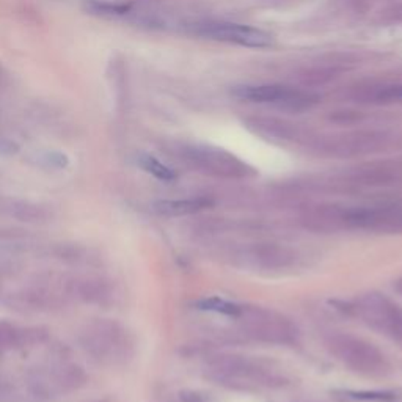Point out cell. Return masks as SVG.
Instances as JSON below:
<instances>
[{
	"label": "cell",
	"mask_w": 402,
	"mask_h": 402,
	"mask_svg": "<svg viewBox=\"0 0 402 402\" xmlns=\"http://www.w3.org/2000/svg\"><path fill=\"white\" fill-rule=\"evenodd\" d=\"M208 377L219 385L237 390H256L280 387L283 378L271 368L247 357L223 355L209 361Z\"/></svg>",
	"instance_id": "6da1fadb"
},
{
	"label": "cell",
	"mask_w": 402,
	"mask_h": 402,
	"mask_svg": "<svg viewBox=\"0 0 402 402\" xmlns=\"http://www.w3.org/2000/svg\"><path fill=\"white\" fill-rule=\"evenodd\" d=\"M327 346L330 352L347 366L349 369L358 374L369 377L385 376L390 365L378 349L371 342L352 335H334L329 340Z\"/></svg>",
	"instance_id": "7a4b0ae2"
},
{
	"label": "cell",
	"mask_w": 402,
	"mask_h": 402,
	"mask_svg": "<svg viewBox=\"0 0 402 402\" xmlns=\"http://www.w3.org/2000/svg\"><path fill=\"white\" fill-rule=\"evenodd\" d=\"M235 318L241 322L247 335L272 345H293L299 335L295 325L275 310L239 305Z\"/></svg>",
	"instance_id": "3957f363"
},
{
	"label": "cell",
	"mask_w": 402,
	"mask_h": 402,
	"mask_svg": "<svg viewBox=\"0 0 402 402\" xmlns=\"http://www.w3.org/2000/svg\"><path fill=\"white\" fill-rule=\"evenodd\" d=\"M352 310L369 327L402 342V308L387 297L376 293L361 295L354 302Z\"/></svg>",
	"instance_id": "277c9868"
},
{
	"label": "cell",
	"mask_w": 402,
	"mask_h": 402,
	"mask_svg": "<svg viewBox=\"0 0 402 402\" xmlns=\"http://www.w3.org/2000/svg\"><path fill=\"white\" fill-rule=\"evenodd\" d=\"M342 228L402 235V203L342 209Z\"/></svg>",
	"instance_id": "5b68a950"
},
{
	"label": "cell",
	"mask_w": 402,
	"mask_h": 402,
	"mask_svg": "<svg viewBox=\"0 0 402 402\" xmlns=\"http://www.w3.org/2000/svg\"><path fill=\"white\" fill-rule=\"evenodd\" d=\"M197 33L217 39V42L244 46V48H269L273 43L272 35L261 28L242 24H226V22H217V24L209 22V24L198 26Z\"/></svg>",
	"instance_id": "8992f818"
},
{
	"label": "cell",
	"mask_w": 402,
	"mask_h": 402,
	"mask_svg": "<svg viewBox=\"0 0 402 402\" xmlns=\"http://www.w3.org/2000/svg\"><path fill=\"white\" fill-rule=\"evenodd\" d=\"M190 161L203 172L222 178H246L250 170L247 165L239 162L235 157L214 149H194L190 151Z\"/></svg>",
	"instance_id": "52a82bcc"
},
{
	"label": "cell",
	"mask_w": 402,
	"mask_h": 402,
	"mask_svg": "<svg viewBox=\"0 0 402 402\" xmlns=\"http://www.w3.org/2000/svg\"><path fill=\"white\" fill-rule=\"evenodd\" d=\"M241 101L259 104H295L302 101V95L297 90L283 85H244L232 91Z\"/></svg>",
	"instance_id": "ba28073f"
},
{
	"label": "cell",
	"mask_w": 402,
	"mask_h": 402,
	"mask_svg": "<svg viewBox=\"0 0 402 402\" xmlns=\"http://www.w3.org/2000/svg\"><path fill=\"white\" fill-rule=\"evenodd\" d=\"M211 206L208 198H185V200H161L154 203L156 212L167 217H183L200 212L203 209Z\"/></svg>",
	"instance_id": "9c48e42d"
},
{
	"label": "cell",
	"mask_w": 402,
	"mask_h": 402,
	"mask_svg": "<svg viewBox=\"0 0 402 402\" xmlns=\"http://www.w3.org/2000/svg\"><path fill=\"white\" fill-rule=\"evenodd\" d=\"M250 258L263 267H284L293 263L294 255L291 253V250L283 247L261 246L252 250Z\"/></svg>",
	"instance_id": "30bf717a"
},
{
	"label": "cell",
	"mask_w": 402,
	"mask_h": 402,
	"mask_svg": "<svg viewBox=\"0 0 402 402\" xmlns=\"http://www.w3.org/2000/svg\"><path fill=\"white\" fill-rule=\"evenodd\" d=\"M138 165L142 167L145 172H148L149 174H153L154 178L161 181H173L174 178H176V174H174L172 168H168L165 164H162L161 161H157L156 157L149 154L140 156Z\"/></svg>",
	"instance_id": "8fae6325"
},
{
	"label": "cell",
	"mask_w": 402,
	"mask_h": 402,
	"mask_svg": "<svg viewBox=\"0 0 402 402\" xmlns=\"http://www.w3.org/2000/svg\"><path fill=\"white\" fill-rule=\"evenodd\" d=\"M377 98L381 101H387V102H393V101H402V85H390L385 86L378 91Z\"/></svg>",
	"instance_id": "7c38bea8"
},
{
	"label": "cell",
	"mask_w": 402,
	"mask_h": 402,
	"mask_svg": "<svg viewBox=\"0 0 402 402\" xmlns=\"http://www.w3.org/2000/svg\"><path fill=\"white\" fill-rule=\"evenodd\" d=\"M44 159L51 167L62 168V167L68 165V157L65 154H62V153H57V151H52V153H46Z\"/></svg>",
	"instance_id": "4fadbf2b"
},
{
	"label": "cell",
	"mask_w": 402,
	"mask_h": 402,
	"mask_svg": "<svg viewBox=\"0 0 402 402\" xmlns=\"http://www.w3.org/2000/svg\"><path fill=\"white\" fill-rule=\"evenodd\" d=\"M17 151V145L7 138H0V154H13Z\"/></svg>",
	"instance_id": "5bb4252c"
},
{
	"label": "cell",
	"mask_w": 402,
	"mask_h": 402,
	"mask_svg": "<svg viewBox=\"0 0 402 402\" xmlns=\"http://www.w3.org/2000/svg\"><path fill=\"white\" fill-rule=\"evenodd\" d=\"M183 399L185 402H206V399L200 393H184Z\"/></svg>",
	"instance_id": "9a60e30c"
}]
</instances>
